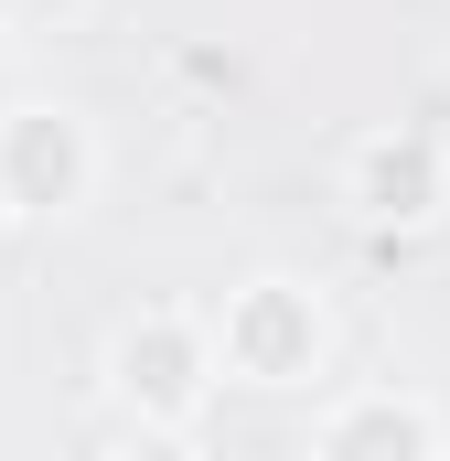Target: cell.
I'll return each mask as SVG.
<instances>
[{"instance_id":"cell-1","label":"cell","mask_w":450,"mask_h":461,"mask_svg":"<svg viewBox=\"0 0 450 461\" xmlns=\"http://www.w3.org/2000/svg\"><path fill=\"white\" fill-rule=\"evenodd\" d=\"M97 397H108L118 429H140V440H194V429H204V408L225 397L215 312H194V301L118 312L108 354H97Z\"/></svg>"},{"instance_id":"cell-2","label":"cell","mask_w":450,"mask_h":461,"mask_svg":"<svg viewBox=\"0 0 450 461\" xmlns=\"http://www.w3.org/2000/svg\"><path fill=\"white\" fill-rule=\"evenodd\" d=\"M215 354H225V386H257V397H301L333 375V312L311 279L290 268H257L215 301Z\"/></svg>"},{"instance_id":"cell-3","label":"cell","mask_w":450,"mask_h":461,"mask_svg":"<svg viewBox=\"0 0 450 461\" xmlns=\"http://www.w3.org/2000/svg\"><path fill=\"white\" fill-rule=\"evenodd\" d=\"M108 183V140L76 97H0V215L11 226H76Z\"/></svg>"},{"instance_id":"cell-4","label":"cell","mask_w":450,"mask_h":461,"mask_svg":"<svg viewBox=\"0 0 450 461\" xmlns=\"http://www.w3.org/2000/svg\"><path fill=\"white\" fill-rule=\"evenodd\" d=\"M333 204H343L364 236H429V226L450 215V140H440V129H408V118L343 140Z\"/></svg>"},{"instance_id":"cell-5","label":"cell","mask_w":450,"mask_h":461,"mask_svg":"<svg viewBox=\"0 0 450 461\" xmlns=\"http://www.w3.org/2000/svg\"><path fill=\"white\" fill-rule=\"evenodd\" d=\"M311 451L322 461H429V451H450V408H429L418 386H354L311 419Z\"/></svg>"},{"instance_id":"cell-6","label":"cell","mask_w":450,"mask_h":461,"mask_svg":"<svg viewBox=\"0 0 450 461\" xmlns=\"http://www.w3.org/2000/svg\"><path fill=\"white\" fill-rule=\"evenodd\" d=\"M86 22V0H0V43L22 54V43H54V32H76Z\"/></svg>"}]
</instances>
